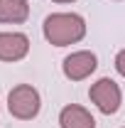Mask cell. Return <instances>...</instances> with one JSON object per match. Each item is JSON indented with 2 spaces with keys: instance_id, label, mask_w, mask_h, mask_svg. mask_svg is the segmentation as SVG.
<instances>
[{
  "instance_id": "1",
  "label": "cell",
  "mask_w": 125,
  "mask_h": 128,
  "mask_svg": "<svg viewBox=\"0 0 125 128\" xmlns=\"http://www.w3.org/2000/svg\"><path fill=\"white\" fill-rule=\"evenodd\" d=\"M44 40L54 47H66L76 44L86 37V20L76 12H52L44 17Z\"/></svg>"
},
{
  "instance_id": "2",
  "label": "cell",
  "mask_w": 125,
  "mask_h": 128,
  "mask_svg": "<svg viewBox=\"0 0 125 128\" xmlns=\"http://www.w3.org/2000/svg\"><path fill=\"white\" fill-rule=\"evenodd\" d=\"M39 108H42V98H39V91L34 86L17 84V86L10 89V94H7V111L12 113V118L32 121V118H37Z\"/></svg>"
},
{
  "instance_id": "3",
  "label": "cell",
  "mask_w": 125,
  "mask_h": 128,
  "mask_svg": "<svg viewBox=\"0 0 125 128\" xmlns=\"http://www.w3.org/2000/svg\"><path fill=\"white\" fill-rule=\"evenodd\" d=\"M88 98H91V104H96V108L101 113L113 116V113H118L120 104H123V91H120V86L113 79L103 76V79H98L96 84H91Z\"/></svg>"
},
{
  "instance_id": "4",
  "label": "cell",
  "mask_w": 125,
  "mask_h": 128,
  "mask_svg": "<svg viewBox=\"0 0 125 128\" xmlns=\"http://www.w3.org/2000/svg\"><path fill=\"white\" fill-rule=\"evenodd\" d=\"M98 66V57L88 49H81V52H71L69 57H64L62 72L69 81H83L88 79Z\"/></svg>"
},
{
  "instance_id": "5",
  "label": "cell",
  "mask_w": 125,
  "mask_h": 128,
  "mask_svg": "<svg viewBox=\"0 0 125 128\" xmlns=\"http://www.w3.org/2000/svg\"><path fill=\"white\" fill-rule=\"evenodd\" d=\"M30 54V37L22 32H0V62H20Z\"/></svg>"
},
{
  "instance_id": "6",
  "label": "cell",
  "mask_w": 125,
  "mask_h": 128,
  "mask_svg": "<svg viewBox=\"0 0 125 128\" xmlns=\"http://www.w3.org/2000/svg\"><path fill=\"white\" fill-rule=\"evenodd\" d=\"M59 126L62 128H96V118L78 104H69L59 111Z\"/></svg>"
},
{
  "instance_id": "7",
  "label": "cell",
  "mask_w": 125,
  "mask_h": 128,
  "mask_svg": "<svg viewBox=\"0 0 125 128\" xmlns=\"http://www.w3.org/2000/svg\"><path fill=\"white\" fill-rule=\"evenodd\" d=\"M30 17L27 0H0V22L2 25H22Z\"/></svg>"
},
{
  "instance_id": "8",
  "label": "cell",
  "mask_w": 125,
  "mask_h": 128,
  "mask_svg": "<svg viewBox=\"0 0 125 128\" xmlns=\"http://www.w3.org/2000/svg\"><path fill=\"white\" fill-rule=\"evenodd\" d=\"M115 72H118L120 76H125V49H120V52L115 54Z\"/></svg>"
},
{
  "instance_id": "9",
  "label": "cell",
  "mask_w": 125,
  "mask_h": 128,
  "mask_svg": "<svg viewBox=\"0 0 125 128\" xmlns=\"http://www.w3.org/2000/svg\"><path fill=\"white\" fill-rule=\"evenodd\" d=\"M52 2H59V5H66V2H76V0H52Z\"/></svg>"
}]
</instances>
